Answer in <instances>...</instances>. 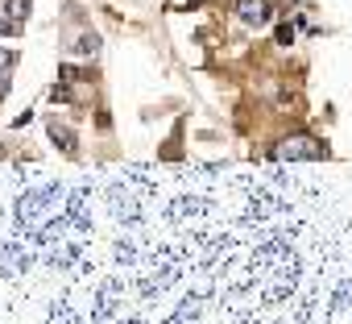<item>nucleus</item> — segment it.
<instances>
[{"instance_id": "1", "label": "nucleus", "mask_w": 352, "mask_h": 324, "mask_svg": "<svg viewBox=\"0 0 352 324\" xmlns=\"http://www.w3.org/2000/svg\"><path fill=\"white\" fill-rule=\"evenodd\" d=\"M63 200H67V188H63V183H42V188L25 192V196L17 200V208H13L17 229H25L30 237H38V233H42V229L58 216Z\"/></svg>"}, {"instance_id": "4", "label": "nucleus", "mask_w": 352, "mask_h": 324, "mask_svg": "<svg viewBox=\"0 0 352 324\" xmlns=\"http://www.w3.org/2000/svg\"><path fill=\"white\" fill-rule=\"evenodd\" d=\"M108 208H112V216L124 221V225H141V216H145V208L137 204V196H133L124 183H112V188H108Z\"/></svg>"}, {"instance_id": "5", "label": "nucleus", "mask_w": 352, "mask_h": 324, "mask_svg": "<svg viewBox=\"0 0 352 324\" xmlns=\"http://www.w3.org/2000/svg\"><path fill=\"white\" fill-rule=\"evenodd\" d=\"M120 291H124V283H120V279H108V283H100V291H96V312H91V324H104V320L116 312V303H120Z\"/></svg>"}, {"instance_id": "19", "label": "nucleus", "mask_w": 352, "mask_h": 324, "mask_svg": "<svg viewBox=\"0 0 352 324\" xmlns=\"http://www.w3.org/2000/svg\"><path fill=\"white\" fill-rule=\"evenodd\" d=\"M17 30V21H5V17H0V34H13Z\"/></svg>"}, {"instance_id": "3", "label": "nucleus", "mask_w": 352, "mask_h": 324, "mask_svg": "<svg viewBox=\"0 0 352 324\" xmlns=\"http://www.w3.org/2000/svg\"><path fill=\"white\" fill-rule=\"evenodd\" d=\"M30 270H34V254L25 250V241H0V274L21 279Z\"/></svg>"}, {"instance_id": "17", "label": "nucleus", "mask_w": 352, "mask_h": 324, "mask_svg": "<svg viewBox=\"0 0 352 324\" xmlns=\"http://www.w3.org/2000/svg\"><path fill=\"white\" fill-rule=\"evenodd\" d=\"M5 13H9V21H25L30 17V0H5Z\"/></svg>"}, {"instance_id": "12", "label": "nucleus", "mask_w": 352, "mask_h": 324, "mask_svg": "<svg viewBox=\"0 0 352 324\" xmlns=\"http://www.w3.org/2000/svg\"><path fill=\"white\" fill-rule=\"evenodd\" d=\"M50 141L63 150V154H75L79 145H75V133L67 129V125H58V121H50Z\"/></svg>"}, {"instance_id": "15", "label": "nucleus", "mask_w": 352, "mask_h": 324, "mask_svg": "<svg viewBox=\"0 0 352 324\" xmlns=\"http://www.w3.org/2000/svg\"><path fill=\"white\" fill-rule=\"evenodd\" d=\"M71 50H75V54H96V50H100V38H96V34H79V38L71 42Z\"/></svg>"}, {"instance_id": "10", "label": "nucleus", "mask_w": 352, "mask_h": 324, "mask_svg": "<svg viewBox=\"0 0 352 324\" xmlns=\"http://www.w3.org/2000/svg\"><path fill=\"white\" fill-rule=\"evenodd\" d=\"M352 307V279H340V287H336V295H331V307H327V320H336L340 312H348Z\"/></svg>"}, {"instance_id": "14", "label": "nucleus", "mask_w": 352, "mask_h": 324, "mask_svg": "<svg viewBox=\"0 0 352 324\" xmlns=\"http://www.w3.org/2000/svg\"><path fill=\"white\" fill-rule=\"evenodd\" d=\"M112 254H116V262H120L124 270H133V266H137V245H133V241H116V250H112Z\"/></svg>"}, {"instance_id": "9", "label": "nucleus", "mask_w": 352, "mask_h": 324, "mask_svg": "<svg viewBox=\"0 0 352 324\" xmlns=\"http://www.w3.org/2000/svg\"><path fill=\"white\" fill-rule=\"evenodd\" d=\"M199 299H204V287H199V291H191V295L179 303V312H174L166 324H195V320H199V307H204Z\"/></svg>"}, {"instance_id": "8", "label": "nucleus", "mask_w": 352, "mask_h": 324, "mask_svg": "<svg viewBox=\"0 0 352 324\" xmlns=\"http://www.w3.org/2000/svg\"><path fill=\"white\" fill-rule=\"evenodd\" d=\"M236 17L245 21V26H253V30H261L270 17H274V9L265 5V0H236Z\"/></svg>"}, {"instance_id": "7", "label": "nucleus", "mask_w": 352, "mask_h": 324, "mask_svg": "<svg viewBox=\"0 0 352 324\" xmlns=\"http://www.w3.org/2000/svg\"><path fill=\"white\" fill-rule=\"evenodd\" d=\"M174 279H179V266H174V262L166 258V262H157V266H153V274H145V283H141V295H145V299H153V295H162V291H166Z\"/></svg>"}, {"instance_id": "16", "label": "nucleus", "mask_w": 352, "mask_h": 324, "mask_svg": "<svg viewBox=\"0 0 352 324\" xmlns=\"http://www.w3.org/2000/svg\"><path fill=\"white\" fill-rule=\"evenodd\" d=\"M311 312H315V291H307L298 299V312H294V324H311Z\"/></svg>"}, {"instance_id": "18", "label": "nucleus", "mask_w": 352, "mask_h": 324, "mask_svg": "<svg viewBox=\"0 0 352 324\" xmlns=\"http://www.w3.org/2000/svg\"><path fill=\"white\" fill-rule=\"evenodd\" d=\"M294 42V26H278V46H290Z\"/></svg>"}, {"instance_id": "11", "label": "nucleus", "mask_w": 352, "mask_h": 324, "mask_svg": "<svg viewBox=\"0 0 352 324\" xmlns=\"http://www.w3.org/2000/svg\"><path fill=\"white\" fill-rule=\"evenodd\" d=\"M208 212V200H174V208H166L170 221H183V216H204Z\"/></svg>"}, {"instance_id": "13", "label": "nucleus", "mask_w": 352, "mask_h": 324, "mask_svg": "<svg viewBox=\"0 0 352 324\" xmlns=\"http://www.w3.org/2000/svg\"><path fill=\"white\" fill-rule=\"evenodd\" d=\"M50 324H83L71 303H50Z\"/></svg>"}, {"instance_id": "2", "label": "nucleus", "mask_w": 352, "mask_h": 324, "mask_svg": "<svg viewBox=\"0 0 352 324\" xmlns=\"http://www.w3.org/2000/svg\"><path fill=\"white\" fill-rule=\"evenodd\" d=\"M327 154V145L319 141V137H307V133H290V137H282L278 145H274V158H282V162H298V158H323Z\"/></svg>"}, {"instance_id": "20", "label": "nucleus", "mask_w": 352, "mask_h": 324, "mask_svg": "<svg viewBox=\"0 0 352 324\" xmlns=\"http://www.w3.org/2000/svg\"><path fill=\"white\" fill-rule=\"evenodd\" d=\"M129 324H145V320H129Z\"/></svg>"}, {"instance_id": "6", "label": "nucleus", "mask_w": 352, "mask_h": 324, "mask_svg": "<svg viewBox=\"0 0 352 324\" xmlns=\"http://www.w3.org/2000/svg\"><path fill=\"white\" fill-rule=\"evenodd\" d=\"M79 262H83V245H79V241H54L50 254H46V266H50V270H71V266H79Z\"/></svg>"}]
</instances>
